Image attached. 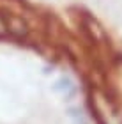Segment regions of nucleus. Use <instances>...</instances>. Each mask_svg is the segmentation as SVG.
Instances as JSON below:
<instances>
[{
	"label": "nucleus",
	"instance_id": "1",
	"mask_svg": "<svg viewBox=\"0 0 122 124\" xmlns=\"http://www.w3.org/2000/svg\"><path fill=\"white\" fill-rule=\"evenodd\" d=\"M55 91L60 92L62 96H65V98H69V96H73V92L76 91V87H74V83L69 80V78H60V80L55 83Z\"/></svg>",
	"mask_w": 122,
	"mask_h": 124
}]
</instances>
